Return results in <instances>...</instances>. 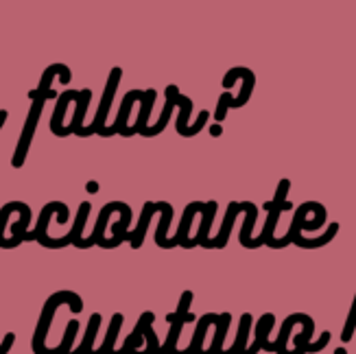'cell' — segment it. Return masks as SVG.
I'll list each match as a JSON object with an SVG mask.
<instances>
[{
  "label": "cell",
  "mask_w": 356,
  "mask_h": 354,
  "mask_svg": "<svg viewBox=\"0 0 356 354\" xmlns=\"http://www.w3.org/2000/svg\"><path fill=\"white\" fill-rule=\"evenodd\" d=\"M204 219L199 223V230L193 239L195 245H201V248H206L208 241H210V227H212V221H214V214H216V202H206V208H204Z\"/></svg>",
  "instance_id": "ac0fdd59"
},
{
  "label": "cell",
  "mask_w": 356,
  "mask_h": 354,
  "mask_svg": "<svg viewBox=\"0 0 356 354\" xmlns=\"http://www.w3.org/2000/svg\"><path fill=\"white\" fill-rule=\"evenodd\" d=\"M247 208V202H232L227 206V212H225V219H223V225L219 230V234H216V239H210L208 245H206V250H223L225 245H227V239L232 234V227H234V219H236V214L243 212Z\"/></svg>",
  "instance_id": "ba28073f"
},
{
  "label": "cell",
  "mask_w": 356,
  "mask_h": 354,
  "mask_svg": "<svg viewBox=\"0 0 356 354\" xmlns=\"http://www.w3.org/2000/svg\"><path fill=\"white\" fill-rule=\"evenodd\" d=\"M177 105H179V116L175 120V129L179 136L184 138H193V131H191V114H193V99L188 97H184L181 92L177 95Z\"/></svg>",
  "instance_id": "2e32d148"
},
{
  "label": "cell",
  "mask_w": 356,
  "mask_h": 354,
  "mask_svg": "<svg viewBox=\"0 0 356 354\" xmlns=\"http://www.w3.org/2000/svg\"><path fill=\"white\" fill-rule=\"evenodd\" d=\"M204 208H206L204 202H193V204L186 206V210H184V214H181V221H179L177 232H175V236L171 239L175 248H177V245H179V248H184V250H193V248H197V245L193 243V239L188 241V234H191L193 217H195L197 212H204Z\"/></svg>",
  "instance_id": "52a82bcc"
},
{
  "label": "cell",
  "mask_w": 356,
  "mask_h": 354,
  "mask_svg": "<svg viewBox=\"0 0 356 354\" xmlns=\"http://www.w3.org/2000/svg\"><path fill=\"white\" fill-rule=\"evenodd\" d=\"M88 191L90 193H97L99 191V184L97 182H88Z\"/></svg>",
  "instance_id": "44dd1931"
},
{
  "label": "cell",
  "mask_w": 356,
  "mask_h": 354,
  "mask_svg": "<svg viewBox=\"0 0 356 354\" xmlns=\"http://www.w3.org/2000/svg\"><path fill=\"white\" fill-rule=\"evenodd\" d=\"M90 99H92V90H90V88H83V90H79V95H76V99H74V103H76V110H74L72 122L68 125V134L81 136V131H83V118H86V114H88V107H90Z\"/></svg>",
  "instance_id": "4fadbf2b"
},
{
  "label": "cell",
  "mask_w": 356,
  "mask_h": 354,
  "mask_svg": "<svg viewBox=\"0 0 356 354\" xmlns=\"http://www.w3.org/2000/svg\"><path fill=\"white\" fill-rule=\"evenodd\" d=\"M156 97H158V92L156 90H143V97H140V114H138V120H136V125L134 127H127L125 131V138L134 136V134H140L143 129L149 127V116H151V110H153V103H156Z\"/></svg>",
  "instance_id": "7c38bea8"
},
{
  "label": "cell",
  "mask_w": 356,
  "mask_h": 354,
  "mask_svg": "<svg viewBox=\"0 0 356 354\" xmlns=\"http://www.w3.org/2000/svg\"><path fill=\"white\" fill-rule=\"evenodd\" d=\"M241 77H243V90H241L238 99L232 97L229 92H223V95L219 97V105H216V112H214V118L219 120V122L225 118L227 110H234V107H243L247 101H250V97H252L254 86H256V74L250 68H243L241 66Z\"/></svg>",
  "instance_id": "5b68a950"
},
{
  "label": "cell",
  "mask_w": 356,
  "mask_h": 354,
  "mask_svg": "<svg viewBox=\"0 0 356 354\" xmlns=\"http://www.w3.org/2000/svg\"><path fill=\"white\" fill-rule=\"evenodd\" d=\"M160 214H162V217H160V223H158V230H156V245L160 250H173L175 248L173 241L166 239L168 225H171V221H173V206L166 202Z\"/></svg>",
  "instance_id": "e0dca14e"
},
{
  "label": "cell",
  "mask_w": 356,
  "mask_h": 354,
  "mask_svg": "<svg viewBox=\"0 0 356 354\" xmlns=\"http://www.w3.org/2000/svg\"><path fill=\"white\" fill-rule=\"evenodd\" d=\"M76 95H79V90H66L61 92V95L57 97V105H55V112L51 116V131L59 138H66L70 136L68 134V127H64V116H66V110L68 105L76 99Z\"/></svg>",
  "instance_id": "30bf717a"
},
{
  "label": "cell",
  "mask_w": 356,
  "mask_h": 354,
  "mask_svg": "<svg viewBox=\"0 0 356 354\" xmlns=\"http://www.w3.org/2000/svg\"><path fill=\"white\" fill-rule=\"evenodd\" d=\"M354 321H356V298H354V306H352V315L348 319V330L343 332V339H348V337L352 335V328H354Z\"/></svg>",
  "instance_id": "ffe728a7"
},
{
  "label": "cell",
  "mask_w": 356,
  "mask_h": 354,
  "mask_svg": "<svg viewBox=\"0 0 356 354\" xmlns=\"http://www.w3.org/2000/svg\"><path fill=\"white\" fill-rule=\"evenodd\" d=\"M120 77H122V68H112L110 70V77H107V83H105V92H103V99H101V105H99V112H97L95 120H92V125L90 127H83L81 138L95 136V134H99V136L105 134V120H107V114H110L112 101L116 97Z\"/></svg>",
  "instance_id": "3957f363"
},
{
  "label": "cell",
  "mask_w": 356,
  "mask_h": 354,
  "mask_svg": "<svg viewBox=\"0 0 356 354\" xmlns=\"http://www.w3.org/2000/svg\"><path fill=\"white\" fill-rule=\"evenodd\" d=\"M245 212H247V217H245V223H243V230H241V245H243V248H247V250H256V248H260V245H262L260 239H252L254 223H256V217H258L256 204L247 202Z\"/></svg>",
  "instance_id": "9a60e30c"
},
{
  "label": "cell",
  "mask_w": 356,
  "mask_h": 354,
  "mask_svg": "<svg viewBox=\"0 0 356 354\" xmlns=\"http://www.w3.org/2000/svg\"><path fill=\"white\" fill-rule=\"evenodd\" d=\"M59 214V223H66L68 221V217H70V210H68V206L66 204H61V202H51V204H46L42 210H40V219H38V225H35V230L33 232H26L24 236H22V241H42L44 236H49V221H51V217L53 214Z\"/></svg>",
  "instance_id": "8992f818"
},
{
  "label": "cell",
  "mask_w": 356,
  "mask_h": 354,
  "mask_svg": "<svg viewBox=\"0 0 356 354\" xmlns=\"http://www.w3.org/2000/svg\"><path fill=\"white\" fill-rule=\"evenodd\" d=\"M339 227H341L339 223H330V225H328V230H326V234H321L319 239H315V241H306V239L300 234V236H298L296 241H293V243H296L298 248H302V250H319V248H323V245H328V243L337 236Z\"/></svg>",
  "instance_id": "d6986e66"
},
{
  "label": "cell",
  "mask_w": 356,
  "mask_h": 354,
  "mask_svg": "<svg viewBox=\"0 0 356 354\" xmlns=\"http://www.w3.org/2000/svg\"><path fill=\"white\" fill-rule=\"evenodd\" d=\"M291 188V182L289 179H280V184H277V191H275V197L271 199V202L265 204V208L269 210V217H267V223L265 227H262V234L258 236L262 241V245H269L273 243V230L277 225V219H280L282 210H289L291 204L286 202V193Z\"/></svg>",
  "instance_id": "277c9868"
},
{
  "label": "cell",
  "mask_w": 356,
  "mask_h": 354,
  "mask_svg": "<svg viewBox=\"0 0 356 354\" xmlns=\"http://www.w3.org/2000/svg\"><path fill=\"white\" fill-rule=\"evenodd\" d=\"M177 95H179V88H177L175 83H171V86L166 88V103H164V107H162V114H160L158 122H156V125L147 127V129H143L140 136L153 138V136H158V134H162V131L166 129L168 118H171V114H173V110H175V105H177Z\"/></svg>",
  "instance_id": "8fae6325"
},
{
  "label": "cell",
  "mask_w": 356,
  "mask_h": 354,
  "mask_svg": "<svg viewBox=\"0 0 356 354\" xmlns=\"http://www.w3.org/2000/svg\"><path fill=\"white\" fill-rule=\"evenodd\" d=\"M59 304H68L74 313L83 311V302H81L79 296L74 293V291H57V293H53L49 300H46L44 309H42V315H40V321H38V330H35V337H33V350H35V354H46L44 339H46V332H49V326H51L53 315H55Z\"/></svg>",
  "instance_id": "7a4b0ae2"
},
{
  "label": "cell",
  "mask_w": 356,
  "mask_h": 354,
  "mask_svg": "<svg viewBox=\"0 0 356 354\" xmlns=\"http://www.w3.org/2000/svg\"><path fill=\"white\" fill-rule=\"evenodd\" d=\"M122 208H125V202H110L105 204L99 212V219L95 223V230H92V234L88 236L90 245H99L101 241H105V225H107V219H110L112 212H120Z\"/></svg>",
  "instance_id": "5bb4252c"
},
{
  "label": "cell",
  "mask_w": 356,
  "mask_h": 354,
  "mask_svg": "<svg viewBox=\"0 0 356 354\" xmlns=\"http://www.w3.org/2000/svg\"><path fill=\"white\" fill-rule=\"evenodd\" d=\"M166 202H147L143 206V212H140V221H138L136 230H134V234L127 232V241L131 243V248L134 250H140L143 248V243H145V236H147V227H149V221L151 217L156 212H162Z\"/></svg>",
  "instance_id": "9c48e42d"
},
{
  "label": "cell",
  "mask_w": 356,
  "mask_h": 354,
  "mask_svg": "<svg viewBox=\"0 0 356 354\" xmlns=\"http://www.w3.org/2000/svg\"><path fill=\"white\" fill-rule=\"evenodd\" d=\"M57 74H59L61 83H70V79H72V72H70V68L66 64H51L49 68L42 72L40 86L35 90L29 92L31 107H29V114H26V120H24V127H22V134H20L18 147H15V153H13V158H11V166L13 168H22L24 162H26L29 149H31V143H33L35 131H38L40 116H42L46 99H57V95L51 90V83H53V79H55Z\"/></svg>",
  "instance_id": "6da1fadb"
}]
</instances>
